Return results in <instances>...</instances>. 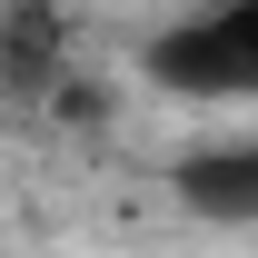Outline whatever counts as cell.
Segmentation results:
<instances>
[{
	"label": "cell",
	"instance_id": "1",
	"mask_svg": "<svg viewBox=\"0 0 258 258\" xmlns=\"http://www.w3.org/2000/svg\"><path fill=\"white\" fill-rule=\"evenodd\" d=\"M149 80L179 99H258V0H228L209 20L149 40Z\"/></svg>",
	"mask_w": 258,
	"mask_h": 258
},
{
	"label": "cell",
	"instance_id": "2",
	"mask_svg": "<svg viewBox=\"0 0 258 258\" xmlns=\"http://www.w3.org/2000/svg\"><path fill=\"white\" fill-rule=\"evenodd\" d=\"M179 199L199 219H258V149H199V159H179Z\"/></svg>",
	"mask_w": 258,
	"mask_h": 258
},
{
	"label": "cell",
	"instance_id": "3",
	"mask_svg": "<svg viewBox=\"0 0 258 258\" xmlns=\"http://www.w3.org/2000/svg\"><path fill=\"white\" fill-rule=\"evenodd\" d=\"M0 70H10V80H50V20H40V10H20V20L0 30Z\"/></svg>",
	"mask_w": 258,
	"mask_h": 258
}]
</instances>
